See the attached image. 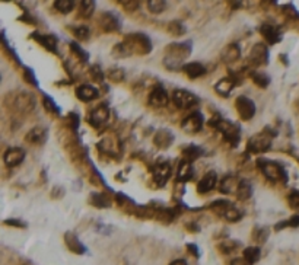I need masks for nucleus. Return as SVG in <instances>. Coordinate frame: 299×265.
I'll list each match as a JSON object with an SVG mask.
<instances>
[{
    "label": "nucleus",
    "mask_w": 299,
    "mask_h": 265,
    "mask_svg": "<svg viewBox=\"0 0 299 265\" xmlns=\"http://www.w3.org/2000/svg\"><path fill=\"white\" fill-rule=\"evenodd\" d=\"M193 175H194V170H193L191 163L182 160V162L179 163V166H178V170H177V178H178V181L187 182V181H190V179L193 178Z\"/></svg>",
    "instance_id": "obj_28"
},
{
    "label": "nucleus",
    "mask_w": 299,
    "mask_h": 265,
    "mask_svg": "<svg viewBox=\"0 0 299 265\" xmlns=\"http://www.w3.org/2000/svg\"><path fill=\"white\" fill-rule=\"evenodd\" d=\"M171 176V166L166 162H159L153 168V178L159 185H165V182Z\"/></svg>",
    "instance_id": "obj_19"
},
{
    "label": "nucleus",
    "mask_w": 299,
    "mask_h": 265,
    "mask_svg": "<svg viewBox=\"0 0 299 265\" xmlns=\"http://www.w3.org/2000/svg\"><path fill=\"white\" fill-rule=\"evenodd\" d=\"M72 32H73V35H75V37H76L79 41H86V39L89 38V35H91L89 28H88V26H85V25L75 26V28L72 29Z\"/></svg>",
    "instance_id": "obj_39"
},
{
    "label": "nucleus",
    "mask_w": 299,
    "mask_h": 265,
    "mask_svg": "<svg viewBox=\"0 0 299 265\" xmlns=\"http://www.w3.org/2000/svg\"><path fill=\"white\" fill-rule=\"evenodd\" d=\"M260 34L263 35V38L269 42V44H276L282 39V35L279 32V29L270 23H263L260 28Z\"/></svg>",
    "instance_id": "obj_21"
},
{
    "label": "nucleus",
    "mask_w": 299,
    "mask_h": 265,
    "mask_svg": "<svg viewBox=\"0 0 299 265\" xmlns=\"http://www.w3.org/2000/svg\"><path fill=\"white\" fill-rule=\"evenodd\" d=\"M239 57H241V48H239V45H238L237 42L228 44V45L222 50V53H220V58H222V61L226 63V64H234V63H237V61L239 60Z\"/></svg>",
    "instance_id": "obj_17"
},
{
    "label": "nucleus",
    "mask_w": 299,
    "mask_h": 265,
    "mask_svg": "<svg viewBox=\"0 0 299 265\" xmlns=\"http://www.w3.org/2000/svg\"><path fill=\"white\" fill-rule=\"evenodd\" d=\"M235 108L244 121H248L256 115V104L248 96H238L235 99Z\"/></svg>",
    "instance_id": "obj_9"
},
{
    "label": "nucleus",
    "mask_w": 299,
    "mask_h": 265,
    "mask_svg": "<svg viewBox=\"0 0 299 265\" xmlns=\"http://www.w3.org/2000/svg\"><path fill=\"white\" fill-rule=\"evenodd\" d=\"M168 101H169L168 92H166L162 86L158 85V86H155V88L152 89V92H150L149 95V104L152 107H155V108H163V107L168 105Z\"/></svg>",
    "instance_id": "obj_16"
},
{
    "label": "nucleus",
    "mask_w": 299,
    "mask_h": 265,
    "mask_svg": "<svg viewBox=\"0 0 299 265\" xmlns=\"http://www.w3.org/2000/svg\"><path fill=\"white\" fill-rule=\"evenodd\" d=\"M148 9H149L150 13L159 15V13H162V12L166 9V1H162V0H149V1H148Z\"/></svg>",
    "instance_id": "obj_38"
},
{
    "label": "nucleus",
    "mask_w": 299,
    "mask_h": 265,
    "mask_svg": "<svg viewBox=\"0 0 299 265\" xmlns=\"http://www.w3.org/2000/svg\"><path fill=\"white\" fill-rule=\"evenodd\" d=\"M191 53V42H172L165 48L163 66L168 70H179L184 67V60Z\"/></svg>",
    "instance_id": "obj_1"
},
{
    "label": "nucleus",
    "mask_w": 299,
    "mask_h": 265,
    "mask_svg": "<svg viewBox=\"0 0 299 265\" xmlns=\"http://www.w3.org/2000/svg\"><path fill=\"white\" fill-rule=\"evenodd\" d=\"M235 85H237V79H235V77H223V79H220V80L215 85V91H216L218 95L226 98V96L231 95V92L234 91Z\"/></svg>",
    "instance_id": "obj_22"
},
{
    "label": "nucleus",
    "mask_w": 299,
    "mask_h": 265,
    "mask_svg": "<svg viewBox=\"0 0 299 265\" xmlns=\"http://www.w3.org/2000/svg\"><path fill=\"white\" fill-rule=\"evenodd\" d=\"M4 225H10V226H16V227H25L26 225L25 223H22V222H19V220H4Z\"/></svg>",
    "instance_id": "obj_49"
},
{
    "label": "nucleus",
    "mask_w": 299,
    "mask_h": 265,
    "mask_svg": "<svg viewBox=\"0 0 299 265\" xmlns=\"http://www.w3.org/2000/svg\"><path fill=\"white\" fill-rule=\"evenodd\" d=\"M94 10H95V1L85 0V1H82L80 6H79V18H85V19H88V18L92 16Z\"/></svg>",
    "instance_id": "obj_32"
},
{
    "label": "nucleus",
    "mask_w": 299,
    "mask_h": 265,
    "mask_svg": "<svg viewBox=\"0 0 299 265\" xmlns=\"http://www.w3.org/2000/svg\"><path fill=\"white\" fill-rule=\"evenodd\" d=\"M175 140V135L168 129H160L155 132L153 135V143L158 149H168Z\"/></svg>",
    "instance_id": "obj_18"
},
{
    "label": "nucleus",
    "mask_w": 299,
    "mask_h": 265,
    "mask_svg": "<svg viewBox=\"0 0 299 265\" xmlns=\"http://www.w3.org/2000/svg\"><path fill=\"white\" fill-rule=\"evenodd\" d=\"M108 118H110V110H108L107 105L101 104V105L95 107L91 111V114L88 117V121L94 129H101L108 121Z\"/></svg>",
    "instance_id": "obj_10"
},
{
    "label": "nucleus",
    "mask_w": 299,
    "mask_h": 265,
    "mask_svg": "<svg viewBox=\"0 0 299 265\" xmlns=\"http://www.w3.org/2000/svg\"><path fill=\"white\" fill-rule=\"evenodd\" d=\"M25 159V150L22 147H10L3 154V162L7 168H15L20 165Z\"/></svg>",
    "instance_id": "obj_13"
},
{
    "label": "nucleus",
    "mask_w": 299,
    "mask_h": 265,
    "mask_svg": "<svg viewBox=\"0 0 299 265\" xmlns=\"http://www.w3.org/2000/svg\"><path fill=\"white\" fill-rule=\"evenodd\" d=\"M269 60H270V56H269V48L259 42L256 44L251 51H250V63L253 66H266L269 64Z\"/></svg>",
    "instance_id": "obj_11"
},
{
    "label": "nucleus",
    "mask_w": 299,
    "mask_h": 265,
    "mask_svg": "<svg viewBox=\"0 0 299 265\" xmlns=\"http://www.w3.org/2000/svg\"><path fill=\"white\" fill-rule=\"evenodd\" d=\"M47 140V132L42 127H35L26 132L25 141L29 144H42Z\"/></svg>",
    "instance_id": "obj_24"
},
{
    "label": "nucleus",
    "mask_w": 299,
    "mask_h": 265,
    "mask_svg": "<svg viewBox=\"0 0 299 265\" xmlns=\"http://www.w3.org/2000/svg\"><path fill=\"white\" fill-rule=\"evenodd\" d=\"M107 77L114 83H121L124 80V77H126V73L120 67H113V69H110L107 72Z\"/></svg>",
    "instance_id": "obj_34"
},
{
    "label": "nucleus",
    "mask_w": 299,
    "mask_h": 265,
    "mask_svg": "<svg viewBox=\"0 0 299 265\" xmlns=\"http://www.w3.org/2000/svg\"><path fill=\"white\" fill-rule=\"evenodd\" d=\"M182 72L190 77V79H197L206 75V67L204 64L199 63V61H191V63H185L182 67Z\"/></svg>",
    "instance_id": "obj_23"
},
{
    "label": "nucleus",
    "mask_w": 299,
    "mask_h": 265,
    "mask_svg": "<svg viewBox=\"0 0 299 265\" xmlns=\"http://www.w3.org/2000/svg\"><path fill=\"white\" fill-rule=\"evenodd\" d=\"M121 4H123V7L127 10V12H133V10H136L139 6H140V1H138V0H133V1H120Z\"/></svg>",
    "instance_id": "obj_48"
},
{
    "label": "nucleus",
    "mask_w": 299,
    "mask_h": 265,
    "mask_svg": "<svg viewBox=\"0 0 299 265\" xmlns=\"http://www.w3.org/2000/svg\"><path fill=\"white\" fill-rule=\"evenodd\" d=\"M203 123H204L203 115L199 111H194L182 120L181 129H182V132H188V134H194V132H199L203 129Z\"/></svg>",
    "instance_id": "obj_12"
},
{
    "label": "nucleus",
    "mask_w": 299,
    "mask_h": 265,
    "mask_svg": "<svg viewBox=\"0 0 299 265\" xmlns=\"http://www.w3.org/2000/svg\"><path fill=\"white\" fill-rule=\"evenodd\" d=\"M172 102L179 110H191L199 105L200 99L190 91L185 89H175L172 92Z\"/></svg>",
    "instance_id": "obj_7"
},
{
    "label": "nucleus",
    "mask_w": 299,
    "mask_h": 265,
    "mask_svg": "<svg viewBox=\"0 0 299 265\" xmlns=\"http://www.w3.org/2000/svg\"><path fill=\"white\" fill-rule=\"evenodd\" d=\"M210 208L220 217H223L226 222L229 223H237L242 219V213L241 210H238L232 203L226 201V200H218L215 201Z\"/></svg>",
    "instance_id": "obj_5"
},
{
    "label": "nucleus",
    "mask_w": 299,
    "mask_h": 265,
    "mask_svg": "<svg viewBox=\"0 0 299 265\" xmlns=\"http://www.w3.org/2000/svg\"><path fill=\"white\" fill-rule=\"evenodd\" d=\"M261 257V252H260V248L257 246H250V248H245L244 249V260L248 263V264H256Z\"/></svg>",
    "instance_id": "obj_31"
},
{
    "label": "nucleus",
    "mask_w": 299,
    "mask_h": 265,
    "mask_svg": "<svg viewBox=\"0 0 299 265\" xmlns=\"http://www.w3.org/2000/svg\"><path fill=\"white\" fill-rule=\"evenodd\" d=\"M187 248H188V249H191V252H193L194 255H199V252H197V248H196V245H187Z\"/></svg>",
    "instance_id": "obj_52"
},
{
    "label": "nucleus",
    "mask_w": 299,
    "mask_h": 265,
    "mask_svg": "<svg viewBox=\"0 0 299 265\" xmlns=\"http://www.w3.org/2000/svg\"><path fill=\"white\" fill-rule=\"evenodd\" d=\"M275 134H267V132H259V134H254L248 143H247V149L250 153H254V154H260V153H266L267 150H270L272 147V137Z\"/></svg>",
    "instance_id": "obj_8"
},
{
    "label": "nucleus",
    "mask_w": 299,
    "mask_h": 265,
    "mask_svg": "<svg viewBox=\"0 0 299 265\" xmlns=\"http://www.w3.org/2000/svg\"><path fill=\"white\" fill-rule=\"evenodd\" d=\"M54 7L60 13L67 15V13H70L75 9V1L73 0H57V1H54Z\"/></svg>",
    "instance_id": "obj_33"
},
{
    "label": "nucleus",
    "mask_w": 299,
    "mask_h": 265,
    "mask_svg": "<svg viewBox=\"0 0 299 265\" xmlns=\"http://www.w3.org/2000/svg\"><path fill=\"white\" fill-rule=\"evenodd\" d=\"M98 23L100 26L105 31V32H116V31H120V20H119V16L111 13V12H102L100 15V19H98Z\"/></svg>",
    "instance_id": "obj_14"
},
{
    "label": "nucleus",
    "mask_w": 299,
    "mask_h": 265,
    "mask_svg": "<svg viewBox=\"0 0 299 265\" xmlns=\"http://www.w3.org/2000/svg\"><path fill=\"white\" fill-rule=\"evenodd\" d=\"M44 105L48 111L54 113V114H59L60 113V108H57V105L53 102V99L50 96H44Z\"/></svg>",
    "instance_id": "obj_47"
},
{
    "label": "nucleus",
    "mask_w": 299,
    "mask_h": 265,
    "mask_svg": "<svg viewBox=\"0 0 299 265\" xmlns=\"http://www.w3.org/2000/svg\"><path fill=\"white\" fill-rule=\"evenodd\" d=\"M169 265H187V261H185V260H175V261H172Z\"/></svg>",
    "instance_id": "obj_51"
},
{
    "label": "nucleus",
    "mask_w": 299,
    "mask_h": 265,
    "mask_svg": "<svg viewBox=\"0 0 299 265\" xmlns=\"http://www.w3.org/2000/svg\"><path fill=\"white\" fill-rule=\"evenodd\" d=\"M64 241H66V245L69 246V249L75 254H85V246L80 244V241L78 239V236L72 232H67L64 235Z\"/></svg>",
    "instance_id": "obj_27"
},
{
    "label": "nucleus",
    "mask_w": 299,
    "mask_h": 265,
    "mask_svg": "<svg viewBox=\"0 0 299 265\" xmlns=\"http://www.w3.org/2000/svg\"><path fill=\"white\" fill-rule=\"evenodd\" d=\"M7 96H10V99H6L4 102L10 101V110H15L19 114H29L37 107V101L34 95L26 91H19L13 94L10 92Z\"/></svg>",
    "instance_id": "obj_2"
},
{
    "label": "nucleus",
    "mask_w": 299,
    "mask_h": 265,
    "mask_svg": "<svg viewBox=\"0 0 299 265\" xmlns=\"http://www.w3.org/2000/svg\"><path fill=\"white\" fill-rule=\"evenodd\" d=\"M185 26L179 22V20H172L168 23V32L174 37H181L185 34Z\"/></svg>",
    "instance_id": "obj_37"
},
{
    "label": "nucleus",
    "mask_w": 299,
    "mask_h": 265,
    "mask_svg": "<svg viewBox=\"0 0 299 265\" xmlns=\"http://www.w3.org/2000/svg\"><path fill=\"white\" fill-rule=\"evenodd\" d=\"M241 179H238L234 175H228L220 181V191L225 194H237V189L239 187Z\"/></svg>",
    "instance_id": "obj_25"
},
{
    "label": "nucleus",
    "mask_w": 299,
    "mask_h": 265,
    "mask_svg": "<svg viewBox=\"0 0 299 265\" xmlns=\"http://www.w3.org/2000/svg\"><path fill=\"white\" fill-rule=\"evenodd\" d=\"M32 38H35V41H38L44 48H47L48 51L51 53H56L57 51V38L54 35H41V34H37L34 32L32 34Z\"/></svg>",
    "instance_id": "obj_26"
},
{
    "label": "nucleus",
    "mask_w": 299,
    "mask_h": 265,
    "mask_svg": "<svg viewBox=\"0 0 299 265\" xmlns=\"http://www.w3.org/2000/svg\"><path fill=\"white\" fill-rule=\"evenodd\" d=\"M267 236H269V232L264 227H257L254 230V241H257L259 244H263L267 239Z\"/></svg>",
    "instance_id": "obj_45"
},
{
    "label": "nucleus",
    "mask_w": 299,
    "mask_h": 265,
    "mask_svg": "<svg viewBox=\"0 0 299 265\" xmlns=\"http://www.w3.org/2000/svg\"><path fill=\"white\" fill-rule=\"evenodd\" d=\"M286 226H291V227H297L299 226V216H294L292 219L286 220V222H280L276 225V230H280V229H285Z\"/></svg>",
    "instance_id": "obj_44"
},
{
    "label": "nucleus",
    "mask_w": 299,
    "mask_h": 265,
    "mask_svg": "<svg viewBox=\"0 0 299 265\" xmlns=\"http://www.w3.org/2000/svg\"><path fill=\"white\" fill-rule=\"evenodd\" d=\"M129 50L132 51V54H149L152 51V41L149 39L148 35L145 34H129L124 37V41H123Z\"/></svg>",
    "instance_id": "obj_4"
},
{
    "label": "nucleus",
    "mask_w": 299,
    "mask_h": 265,
    "mask_svg": "<svg viewBox=\"0 0 299 265\" xmlns=\"http://www.w3.org/2000/svg\"><path fill=\"white\" fill-rule=\"evenodd\" d=\"M89 73H91V77L94 79V82H102L104 80V77H105V73L101 70V67L98 66V64H95V66H92L91 67V70H89Z\"/></svg>",
    "instance_id": "obj_42"
},
{
    "label": "nucleus",
    "mask_w": 299,
    "mask_h": 265,
    "mask_svg": "<svg viewBox=\"0 0 299 265\" xmlns=\"http://www.w3.org/2000/svg\"><path fill=\"white\" fill-rule=\"evenodd\" d=\"M235 195H237V198H238L239 201H247V200L253 195V185L250 184V181L241 179L239 187H238Z\"/></svg>",
    "instance_id": "obj_29"
},
{
    "label": "nucleus",
    "mask_w": 299,
    "mask_h": 265,
    "mask_svg": "<svg viewBox=\"0 0 299 265\" xmlns=\"http://www.w3.org/2000/svg\"><path fill=\"white\" fill-rule=\"evenodd\" d=\"M259 166L263 172V175L270 179V181H276V182H286L288 181V173L283 169V166L278 162L273 160H260Z\"/></svg>",
    "instance_id": "obj_6"
},
{
    "label": "nucleus",
    "mask_w": 299,
    "mask_h": 265,
    "mask_svg": "<svg viewBox=\"0 0 299 265\" xmlns=\"http://www.w3.org/2000/svg\"><path fill=\"white\" fill-rule=\"evenodd\" d=\"M231 265H251V264H248L244 258H234V260L231 261Z\"/></svg>",
    "instance_id": "obj_50"
},
{
    "label": "nucleus",
    "mask_w": 299,
    "mask_h": 265,
    "mask_svg": "<svg viewBox=\"0 0 299 265\" xmlns=\"http://www.w3.org/2000/svg\"><path fill=\"white\" fill-rule=\"evenodd\" d=\"M288 203H289V207L299 211V191H292L289 195H288Z\"/></svg>",
    "instance_id": "obj_43"
},
{
    "label": "nucleus",
    "mask_w": 299,
    "mask_h": 265,
    "mask_svg": "<svg viewBox=\"0 0 299 265\" xmlns=\"http://www.w3.org/2000/svg\"><path fill=\"white\" fill-rule=\"evenodd\" d=\"M209 126H212L213 129H216L218 132L223 134V138L232 146L237 147L239 143V127L237 124H234L232 121L223 120L220 117H215L213 120L209 121Z\"/></svg>",
    "instance_id": "obj_3"
},
{
    "label": "nucleus",
    "mask_w": 299,
    "mask_h": 265,
    "mask_svg": "<svg viewBox=\"0 0 299 265\" xmlns=\"http://www.w3.org/2000/svg\"><path fill=\"white\" fill-rule=\"evenodd\" d=\"M70 48H72L73 54H75V56H76V57H78L80 61H83V63H86V61H88V58H89V57H88V53H86L83 48H80V47H79L76 42H72V44H70Z\"/></svg>",
    "instance_id": "obj_41"
},
{
    "label": "nucleus",
    "mask_w": 299,
    "mask_h": 265,
    "mask_svg": "<svg viewBox=\"0 0 299 265\" xmlns=\"http://www.w3.org/2000/svg\"><path fill=\"white\" fill-rule=\"evenodd\" d=\"M216 182H218V175L216 172H207L200 181H199V185H197V191L200 194H206L209 191H212L215 187H216Z\"/></svg>",
    "instance_id": "obj_20"
},
{
    "label": "nucleus",
    "mask_w": 299,
    "mask_h": 265,
    "mask_svg": "<svg viewBox=\"0 0 299 265\" xmlns=\"http://www.w3.org/2000/svg\"><path fill=\"white\" fill-rule=\"evenodd\" d=\"M239 244L238 242H232V241H226V242H222L220 244V246H219V249H220V252H223V254H229V252H232L237 246H238Z\"/></svg>",
    "instance_id": "obj_46"
},
{
    "label": "nucleus",
    "mask_w": 299,
    "mask_h": 265,
    "mask_svg": "<svg viewBox=\"0 0 299 265\" xmlns=\"http://www.w3.org/2000/svg\"><path fill=\"white\" fill-rule=\"evenodd\" d=\"M201 153H203L201 147H199L196 144H188L187 147L182 149V157H184L185 162H190V163L194 162L197 157H200Z\"/></svg>",
    "instance_id": "obj_30"
},
{
    "label": "nucleus",
    "mask_w": 299,
    "mask_h": 265,
    "mask_svg": "<svg viewBox=\"0 0 299 265\" xmlns=\"http://www.w3.org/2000/svg\"><path fill=\"white\" fill-rule=\"evenodd\" d=\"M91 201L95 207H100V208H104V207H110V200L102 195V194H92L91 195Z\"/></svg>",
    "instance_id": "obj_40"
},
{
    "label": "nucleus",
    "mask_w": 299,
    "mask_h": 265,
    "mask_svg": "<svg viewBox=\"0 0 299 265\" xmlns=\"http://www.w3.org/2000/svg\"><path fill=\"white\" fill-rule=\"evenodd\" d=\"M129 56H132V51L129 50V47L124 42L114 45V48H113V57L114 58H126Z\"/></svg>",
    "instance_id": "obj_35"
},
{
    "label": "nucleus",
    "mask_w": 299,
    "mask_h": 265,
    "mask_svg": "<svg viewBox=\"0 0 299 265\" xmlns=\"http://www.w3.org/2000/svg\"><path fill=\"white\" fill-rule=\"evenodd\" d=\"M251 77H253L254 83L259 85V86L263 88V89L270 85V76L266 75V73H263V72H254V73L251 75Z\"/></svg>",
    "instance_id": "obj_36"
},
{
    "label": "nucleus",
    "mask_w": 299,
    "mask_h": 265,
    "mask_svg": "<svg viewBox=\"0 0 299 265\" xmlns=\"http://www.w3.org/2000/svg\"><path fill=\"white\" fill-rule=\"evenodd\" d=\"M75 95H76V98H78L79 101H82V102H91V101H94V99H97V98L100 96V91H98V88H95L94 85L85 83V85H79V86L76 88Z\"/></svg>",
    "instance_id": "obj_15"
}]
</instances>
